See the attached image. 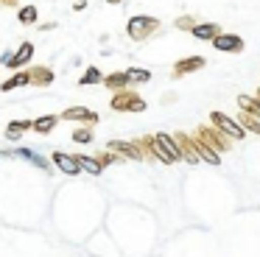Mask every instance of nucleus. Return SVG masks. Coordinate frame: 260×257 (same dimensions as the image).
Masks as SVG:
<instances>
[{"mask_svg": "<svg viewBox=\"0 0 260 257\" xmlns=\"http://www.w3.org/2000/svg\"><path fill=\"white\" fill-rule=\"evenodd\" d=\"M107 3H112V6H115V3H120V0H107Z\"/></svg>", "mask_w": 260, "mask_h": 257, "instance_id": "obj_27", "label": "nucleus"}, {"mask_svg": "<svg viewBox=\"0 0 260 257\" xmlns=\"http://www.w3.org/2000/svg\"><path fill=\"white\" fill-rule=\"evenodd\" d=\"M25 73H28V84H31V87H51L53 78H56L48 65H34V67H28Z\"/></svg>", "mask_w": 260, "mask_h": 257, "instance_id": "obj_6", "label": "nucleus"}, {"mask_svg": "<svg viewBox=\"0 0 260 257\" xmlns=\"http://www.w3.org/2000/svg\"><path fill=\"white\" fill-rule=\"evenodd\" d=\"M109 106L115 112H146V101L137 92H129V89H118L109 101Z\"/></svg>", "mask_w": 260, "mask_h": 257, "instance_id": "obj_2", "label": "nucleus"}, {"mask_svg": "<svg viewBox=\"0 0 260 257\" xmlns=\"http://www.w3.org/2000/svg\"><path fill=\"white\" fill-rule=\"evenodd\" d=\"M92 140H95L92 126H79V128H73V143H76V145H90Z\"/></svg>", "mask_w": 260, "mask_h": 257, "instance_id": "obj_18", "label": "nucleus"}, {"mask_svg": "<svg viewBox=\"0 0 260 257\" xmlns=\"http://www.w3.org/2000/svg\"><path fill=\"white\" fill-rule=\"evenodd\" d=\"M193 25H196V22H193V17H179V20H176V28H182V31H190Z\"/></svg>", "mask_w": 260, "mask_h": 257, "instance_id": "obj_23", "label": "nucleus"}, {"mask_svg": "<svg viewBox=\"0 0 260 257\" xmlns=\"http://www.w3.org/2000/svg\"><path fill=\"white\" fill-rule=\"evenodd\" d=\"M126 76H129V84L132 81H135V84L151 81V70H143V67H129V70H126Z\"/></svg>", "mask_w": 260, "mask_h": 257, "instance_id": "obj_20", "label": "nucleus"}, {"mask_svg": "<svg viewBox=\"0 0 260 257\" xmlns=\"http://www.w3.org/2000/svg\"><path fill=\"white\" fill-rule=\"evenodd\" d=\"M59 120H70V123H84V126H95L98 123V115L87 106H70L59 115Z\"/></svg>", "mask_w": 260, "mask_h": 257, "instance_id": "obj_4", "label": "nucleus"}, {"mask_svg": "<svg viewBox=\"0 0 260 257\" xmlns=\"http://www.w3.org/2000/svg\"><path fill=\"white\" fill-rule=\"evenodd\" d=\"M210 42H213L215 50H241L243 48V39L235 37V34H215Z\"/></svg>", "mask_w": 260, "mask_h": 257, "instance_id": "obj_7", "label": "nucleus"}, {"mask_svg": "<svg viewBox=\"0 0 260 257\" xmlns=\"http://www.w3.org/2000/svg\"><path fill=\"white\" fill-rule=\"evenodd\" d=\"M0 89H3V92H9V89H17V78H6V81H3V84H0Z\"/></svg>", "mask_w": 260, "mask_h": 257, "instance_id": "obj_25", "label": "nucleus"}, {"mask_svg": "<svg viewBox=\"0 0 260 257\" xmlns=\"http://www.w3.org/2000/svg\"><path fill=\"white\" fill-rule=\"evenodd\" d=\"M0 6H3V9H17L20 0H0Z\"/></svg>", "mask_w": 260, "mask_h": 257, "instance_id": "obj_26", "label": "nucleus"}, {"mask_svg": "<svg viewBox=\"0 0 260 257\" xmlns=\"http://www.w3.org/2000/svg\"><path fill=\"white\" fill-rule=\"evenodd\" d=\"M104 87L107 89H112V92H118V89H126L129 87V76H126V70L120 73V70H115V73H109V76H104Z\"/></svg>", "mask_w": 260, "mask_h": 257, "instance_id": "obj_12", "label": "nucleus"}, {"mask_svg": "<svg viewBox=\"0 0 260 257\" xmlns=\"http://www.w3.org/2000/svg\"><path fill=\"white\" fill-rule=\"evenodd\" d=\"M101 81H104V73L98 70L95 65H90V67L84 70V76L79 78V84H81V87H92V84H101Z\"/></svg>", "mask_w": 260, "mask_h": 257, "instance_id": "obj_17", "label": "nucleus"}, {"mask_svg": "<svg viewBox=\"0 0 260 257\" xmlns=\"http://www.w3.org/2000/svg\"><path fill=\"white\" fill-rule=\"evenodd\" d=\"M56 126H59V115H42L37 120H31V132L37 134H51Z\"/></svg>", "mask_w": 260, "mask_h": 257, "instance_id": "obj_11", "label": "nucleus"}, {"mask_svg": "<svg viewBox=\"0 0 260 257\" xmlns=\"http://www.w3.org/2000/svg\"><path fill=\"white\" fill-rule=\"evenodd\" d=\"M193 148H196V154H202L207 162H213V165H218V154H215V151L210 148L207 143H202V140H199V143H193Z\"/></svg>", "mask_w": 260, "mask_h": 257, "instance_id": "obj_21", "label": "nucleus"}, {"mask_svg": "<svg viewBox=\"0 0 260 257\" xmlns=\"http://www.w3.org/2000/svg\"><path fill=\"white\" fill-rule=\"evenodd\" d=\"M14 78H17V87H28V73H25V70H17V73H14Z\"/></svg>", "mask_w": 260, "mask_h": 257, "instance_id": "obj_24", "label": "nucleus"}, {"mask_svg": "<svg viewBox=\"0 0 260 257\" xmlns=\"http://www.w3.org/2000/svg\"><path fill=\"white\" fill-rule=\"evenodd\" d=\"M17 156H23V159H28V162H34L37 168H42L45 173H53V168L48 165V159H42L37 151H28V148H17Z\"/></svg>", "mask_w": 260, "mask_h": 257, "instance_id": "obj_16", "label": "nucleus"}, {"mask_svg": "<svg viewBox=\"0 0 260 257\" xmlns=\"http://www.w3.org/2000/svg\"><path fill=\"white\" fill-rule=\"evenodd\" d=\"M202 67H204V59H202V56L182 59V61H176V65H174V78H182V76H187V73H193V70H202Z\"/></svg>", "mask_w": 260, "mask_h": 257, "instance_id": "obj_8", "label": "nucleus"}, {"mask_svg": "<svg viewBox=\"0 0 260 257\" xmlns=\"http://www.w3.org/2000/svg\"><path fill=\"white\" fill-rule=\"evenodd\" d=\"M157 31H159L157 17L137 14V17H132V20L126 22V34H129V39H135V42H143V39H148L151 34H157Z\"/></svg>", "mask_w": 260, "mask_h": 257, "instance_id": "obj_1", "label": "nucleus"}, {"mask_svg": "<svg viewBox=\"0 0 260 257\" xmlns=\"http://www.w3.org/2000/svg\"><path fill=\"white\" fill-rule=\"evenodd\" d=\"M25 132H31V120H12V123L6 126V132H3V134H6V140L17 143V140L23 137Z\"/></svg>", "mask_w": 260, "mask_h": 257, "instance_id": "obj_13", "label": "nucleus"}, {"mask_svg": "<svg viewBox=\"0 0 260 257\" xmlns=\"http://www.w3.org/2000/svg\"><path fill=\"white\" fill-rule=\"evenodd\" d=\"M118 159H120V156L115 154V151H104V154H98V162H101L104 168H107V165H115Z\"/></svg>", "mask_w": 260, "mask_h": 257, "instance_id": "obj_22", "label": "nucleus"}, {"mask_svg": "<svg viewBox=\"0 0 260 257\" xmlns=\"http://www.w3.org/2000/svg\"><path fill=\"white\" fill-rule=\"evenodd\" d=\"M37 17H40V11H37V6H20L17 11V20L23 22V25H34Z\"/></svg>", "mask_w": 260, "mask_h": 257, "instance_id": "obj_19", "label": "nucleus"}, {"mask_svg": "<svg viewBox=\"0 0 260 257\" xmlns=\"http://www.w3.org/2000/svg\"><path fill=\"white\" fill-rule=\"evenodd\" d=\"M107 148H109V151H115L118 156L123 154V156H132V159H143V154L137 151V145H135V143H123V140H109Z\"/></svg>", "mask_w": 260, "mask_h": 257, "instance_id": "obj_9", "label": "nucleus"}, {"mask_svg": "<svg viewBox=\"0 0 260 257\" xmlns=\"http://www.w3.org/2000/svg\"><path fill=\"white\" fill-rule=\"evenodd\" d=\"M190 34L196 39H213L215 34H221V28L215 25V22H196V25L190 28Z\"/></svg>", "mask_w": 260, "mask_h": 257, "instance_id": "obj_14", "label": "nucleus"}, {"mask_svg": "<svg viewBox=\"0 0 260 257\" xmlns=\"http://www.w3.org/2000/svg\"><path fill=\"white\" fill-rule=\"evenodd\" d=\"M210 120H213L218 128H224L226 134H232V137H243V126H238L235 120H230V117L221 115V112H213V117H210Z\"/></svg>", "mask_w": 260, "mask_h": 257, "instance_id": "obj_10", "label": "nucleus"}, {"mask_svg": "<svg viewBox=\"0 0 260 257\" xmlns=\"http://www.w3.org/2000/svg\"><path fill=\"white\" fill-rule=\"evenodd\" d=\"M31 56H34V45H31V42H23L17 50H14V53H12V50H6V53L0 56V65H3V67H12V70H20V67H25V65L31 61Z\"/></svg>", "mask_w": 260, "mask_h": 257, "instance_id": "obj_3", "label": "nucleus"}, {"mask_svg": "<svg viewBox=\"0 0 260 257\" xmlns=\"http://www.w3.org/2000/svg\"><path fill=\"white\" fill-rule=\"evenodd\" d=\"M53 165L64 173V176H79L81 165L76 159V154H64V151H53Z\"/></svg>", "mask_w": 260, "mask_h": 257, "instance_id": "obj_5", "label": "nucleus"}, {"mask_svg": "<svg viewBox=\"0 0 260 257\" xmlns=\"http://www.w3.org/2000/svg\"><path fill=\"white\" fill-rule=\"evenodd\" d=\"M76 159H79L81 171L92 173V176H98V173L104 171V165H101V162H98V156H90V154H76Z\"/></svg>", "mask_w": 260, "mask_h": 257, "instance_id": "obj_15", "label": "nucleus"}]
</instances>
